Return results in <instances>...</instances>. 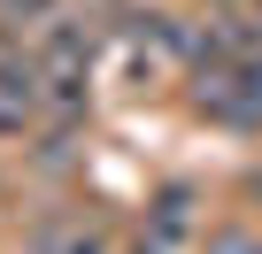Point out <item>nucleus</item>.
I'll return each mask as SVG.
<instances>
[{
	"label": "nucleus",
	"instance_id": "nucleus-1",
	"mask_svg": "<svg viewBox=\"0 0 262 254\" xmlns=\"http://www.w3.org/2000/svg\"><path fill=\"white\" fill-rule=\"evenodd\" d=\"M31 116H47V70H39V54H0V131H24Z\"/></svg>",
	"mask_w": 262,
	"mask_h": 254
},
{
	"label": "nucleus",
	"instance_id": "nucleus-2",
	"mask_svg": "<svg viewBox=\"0 0 262 254\" xmlns=\"http://www.w3.org/2000/svg\"><path fill=\"white\" fill-rule=\"evenodd\" d=\"M185 231H193V193H185V185H170V193H155V216H147V239H155V246L170 254V246H178Z\"/></svg>",
	"mask_w": 262,
	"mask_h": 254
},
{
	"label": "nucleus",
	"instance_id": "nucleus-3",
	"mask_svg": "<svg viewBox=\"0 0 262 254\" xmlns=\"http://www.w3.org/2000/svg\"><path fill=\"white\" fill-rule=\"evenodd\" d=\"M39 254H108V239L85 223H54V231H39Z\"/></svg>",
	"mask_w": 262,
	"mask_h": 254
},
{
	"label": "nucleus",
	"instance_id": "nucleus-4",
	"mask_svg": "<svg viewBox=\"0 0 262 254\" xmlns=\"http://www.w3.org/2000/svg\"><path fill=\"white\" fill-rule=\"evenodd\" d=\"M208 254H262V231L231 223V231H208Z\"/></svg>",
	"mask_w": 262,
	"mask_h": 254
},
{
	"label": "nucleus",
	"instance_id": "nucleus-5",
	"mask_svg": "<svg viewBox=\"0 0 262 254\" xmlns=\"http://www.w3.org/2000/svg\"><path fill=\"white\" fill-rule=\"evenodd\" d=\"M247 193H254V200H262V170H247Z\"/></svg>",
	"mask_w": 262,
	"mask_h": 254
},
{
	"label": "nucleus",
	"instance_id": "nucleus-6",
	"mask_svg": "<svg viewBox=\"0 0 262 254\" xmlns=\"http://www.w3.org/2000/svg\"><path fill=\"white\" fill-rule=\"evenodd\" d=\"M131 254H162V246H155V239H139V246H131Z\"/></svg>",
	"mask_w": 262,
	"mask_h": 254
}]
</instances>
